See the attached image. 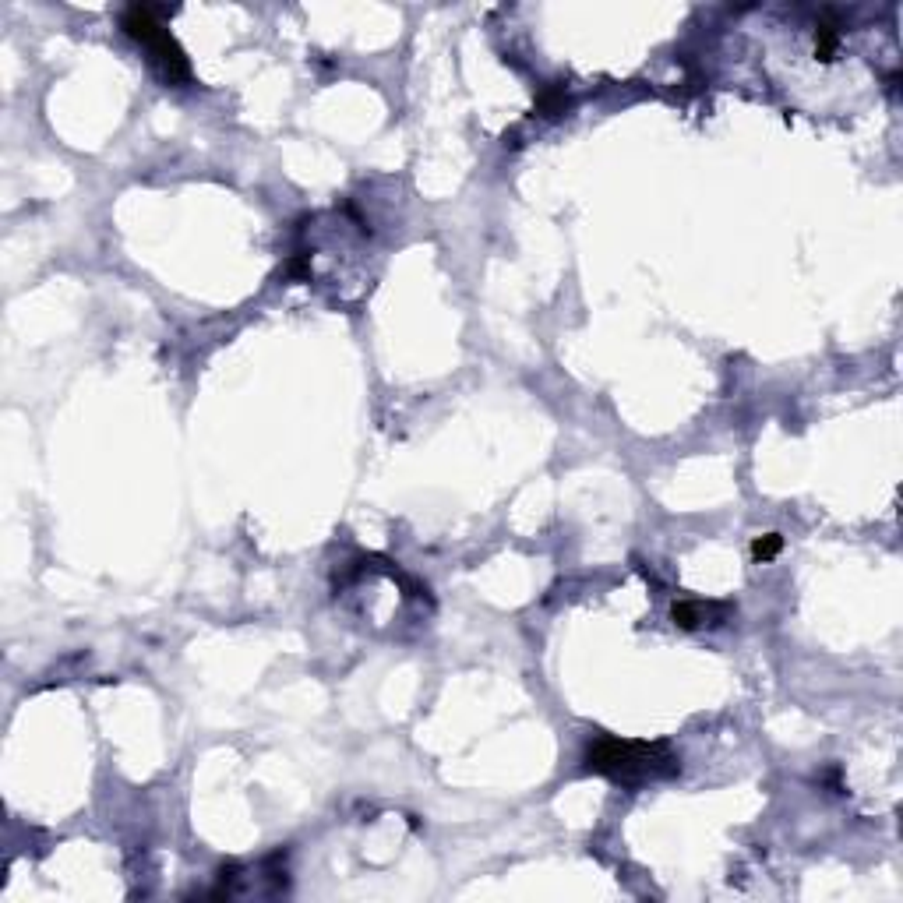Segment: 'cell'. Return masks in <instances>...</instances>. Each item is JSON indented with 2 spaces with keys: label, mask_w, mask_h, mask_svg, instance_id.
<instances>
[{
  "label": "cell",
  "mask_w": 903,
  "mask_h": 903,
  "mask_svg": "<svg viewBox=\"0 0 903 903\" xmlns=\"http://www.w3.org/2000/svg\"><path fill=\"white\" fill-rule=\"evenodd\" d=\"M586 773L607 777L621 787H642L653 780H671L681 773V759L667 741H639L600 734L586 745L583 755Z\"/></svg>",
  "instance_id": "cell-1"
},
{
  "label": "cell",
  "mask_w": 903,
  "mask_h": 903,
  "mask_svg": "<svg viewBox=\"0 0 903 903\" xmlns=\"http://www.w3.org/2000/svg\"><path fill=\"white\" fill-rule=\"evenodd\" d=\"M120 29H124V36H131L135 43H142L145 50L152 53L156 68L163 71V78L170 85L191 82V60H187L184 46L173 39V32L159 22L156 8H149V4H131V8H124Z\"/></svg>",
  "instance_id": "cell-2"
},
{
  "label": "cell",
  "mask_w": 903,
  "mask_h": 903,
  "mask_svg": "<svg viewBox=\"0 0 903 903\" xmlns=\"http://www.w3.org/2000/svg\"><path fill=\"white\" fill-rule=\"evenodd\" d=\"M731 611L727 604H702V600H674L671 604V621L685 632H695L702 625H717L713 618H724Z\"/></svg>",
  "instance_id": "cell-3"
},
{
  "label": "cell",
  "mask_w": 903,
  "mask_h": 903,
  "mask_svg": "<svg viewBox=\"0 0 903 903\" xmlns=\"http://www.w3.org/2000/svg\"><path fill=\"white\" fill-rule=\"evenodd\" d=\"M836 50H840V18H836L833 11H826V15L815 22L812 53H815V60H819V64H833Z\"/></svg>",
  "instance_id": "cell-4"
},
{
  "label": "cell",
  "mask_w": 903,
  "mask_h": 903,
  "mask_svg": "<svg viewBox=\"0 0 903 903\" xmlns=\"http://www.w3.org/2000/svg\"><path fill=\"white\" fill-rule=\"evenodd\" d=\"M784 551V537L780 533H762V537L752 540V558L755 561H773Z\"/></svg>",
  "instance_id": "cell-5"
},
{
  "label": "cell",
  "mask_w": 903,
  "mask_h": 903,
  "mask_svg": "<svg viewBox=\"0 0 903 903\" xmlns=\"http://www.w3.org/2000/svg\"><path fill=\"white\" fill-rule=\"evenodd\" d=\"M565 106H568V96H565V89H561V85H551V89H544V92H540V99H537V110L547 113V117H558V113H565Z\"/></svg>",
  "instance_id": "cell-6"
}]
</instances>
